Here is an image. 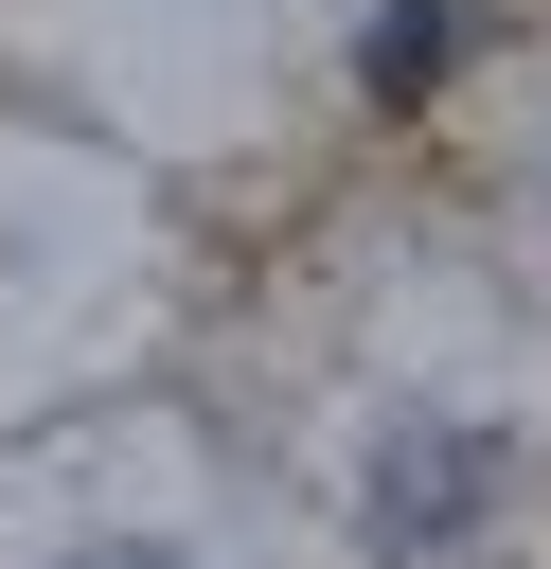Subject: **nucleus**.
<instances>
[{
  "mask_svg": "<svg viewBox=\"0 0 551 569\" xmlns=\"http://www.w3.org/2000/svg\"><path fill=\"white\" fill-rule=\"evenodd\" d=\"M462 498H480V445H427V462H391V480H373V533L409 551V533H444Z\"/></svg>",
  "mask_w": 551,
  "mask_h": 569,
  "instance_id": "obj_1",
  "label": "nucleus"
},
{
  "mask_svg": "<svg viewBox=\"0 0 551 569\" xmlns=\"http://www.w3.org/2000/svg\"><path fill=\"white\" fill-rule=\"evenodd\" d=\"M427 53H444V0H391V36H373V89H409Z\"/></svg>",
  "mask_w": 551,
  "mask_h": 569,
  "instance_id": "obj_2",
  "label": "nucleus"
},
{
  "mask_svg": "<svg viewBox=\"0 0 551 569\" xmlns=\"http://www.w3.org/2000/svg\"><path fill=\"white\" fill-rule=\"evenodd\" d=\"M107 569H178V551H107Z\"/></svg>",
  "mask_w": 551,
  "mask_h": 569,
  "instance_id": "obj_3",
  "label": "nucleus"
}]
</instances>
